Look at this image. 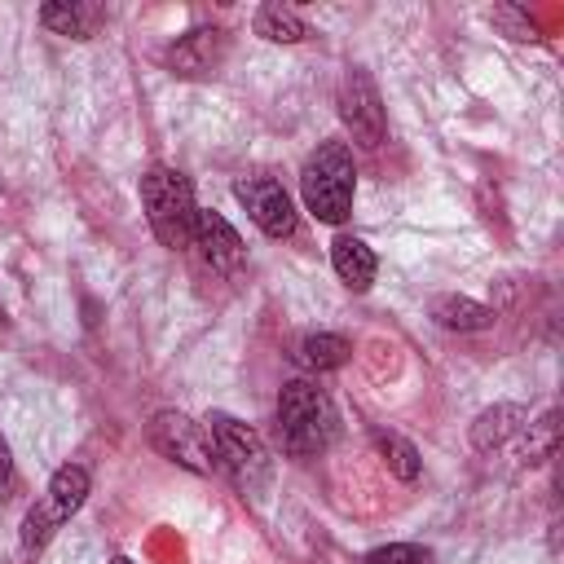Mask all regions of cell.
I'll use <instances>...</instances> for the list:
<instances>
[{
	"instance_id": "cell-16",
	"label": "cell",
	"mask_w": 564,
	"mask_h": 564,
	"mask_svg": "<svg viewBox=\"0 0 564 564\" xmlns=\"http://www.w3.org/2000/svg\"><path fill=\"white\" fill-rule=\"evenodd\" d=\"M251 26H256V35L269 40V44H300V40H308V22H304L291 4H282V0L260 4Z\"/></svg>"
},
{
	"instance_id": "cell-14",
	"label": "cell",
	"mask_w": 564,
	"mask_h": 564,
	"mask_svg": "<svg viewBox=\"0 0 564 564\" xmlns=\"http://www.w3.org/2000/svg\"><path fill=\"white\" fill-rule=\"evenodd\" d=\"M88 489H93V480H88V471L79 467V463H62L53 476H48V489H44V507L66 524L84 502H88Z\"/></svg>"
},
{
	"instance_id": "cell-9",
	"label": "cell",
	"mask_w": 564,
	"mask_h": 564,
	"mask_svg": "<svg viewBox=\"0 0 564 564\" xmlns=\"http://www.w3.org/2000/svg\"><path fill=\"white\" fill-rule=\"evenodd\" d=\"M220 62H225V31H220V26H194V31H185V35L167 48L172 75H185V79L212 75Z\"/></svg>"
},
{
	"instance_id": "cell-15",
	"label": "cell",
	"mask_w": 564,
	"mask_h": 564,
	"mask_svg": "<svg viewBox=\"0 0 564 564\" xmlns=\"http://www.w3.org/2000/svg\"><path fill=\"white\" fill-rule=\"evenodd\" d=\"M295 366L300 370H313V375H326V370H339L348 357H352V344L344 335H330V330H308L295 339Z\"/></svg>"
},
{
	"instance_id": "cell-4",
	"label": "cell",
	"mask_w": 564,
	"mask_h": 564,
	"mask_svg": "<svg viewBox=\"0 0 564 564\" xmlns=\"http://www.w3.org/2000/svg\"><path fill=\"white\" fill-rule=\"evenodd\" d=\"M203 427H207V436H212L216 463H225L229 476H234L242 489H251V485H260V480L269 476V449H264V441H260V432H256L251 423H242V419H234V414H225V410H212V414L203 419Z\"/></svg>"
},
{
	"instance_id": "cell-12",
	"label": "cell",
	"mask_w": 564,
	"mask_h": 564,
	"mask_svg": "<svg viewBox=\"0 0 564 564\" xmlns=\"http://www.w3.org/2000/svg\"><path fill=\"white\" fill-rule=\"evenodd\" d=\"M524 423H529V410H524V405L498 401V405H489V410L476 414V423H471V445H476L480 454H494V449H502L511 436H520Z\"/></svg>"
},
{
	"instance_id": "cell-20",
	"label": "cell",
	"mask_w": 564,
	"mask_h": 564,
	"mask_svg": "<svg viewBox=\"0 0 564 564\" xmlns=\"http://www.w3.org/2000/svg\"><path fill=\"white\" fill-rule=\"evenodd\" d=\"M361 564H436V560H432V551L419 546V542H383V546L366 551Z\"/></svg>"
},
{
	"instance_id": "cell-2",
	"label": "cell",
	"mask_w": 564,
	"mask_h": 564,
	"mask_svg": "<svg viewBox=\"0 0 564 564\" xmlns=\"http://www.w3.org/2000/svg\"><path fill=\"white\" fill-rule=\"evenodd\" d=\"M300 198L322 225H344L357 198V167L344 141H322L300 167Z\"/></svg>"
},
{
	"instance_id": "cell-23",
	"label": "cell",
	"mask_w": 564,
	"mask_h": 564,
	"mask_svg": "<svg viewBox=\"0 0 564 564\" xmlns=\"http://www.w3.org/2000/svg\"><path fill=\"white\" fill-rule=\"evenodd\" d=\"M110 564H132V560H128V555H115V560H110Z\"/></svg>"
},
{
	"instance_id": "cell-13",
	"label": "cell",
	"mask_w": 564,
	"mask_h": 564,
	"mask_svg": "<svg viewBox=\"0 0 564 564\" xmlns=\"http://www.w3.org/2000/svg\"><path fill=\"white\" fill-rule=\"evenodd\" d=\"M427 317L445 330H489L494 326V308L471 300V295H432L427 300Z\"/></svg>"
},
{
	"instance_id": "cell-24",
	"label": "cell",
	"mask_w": 564,
	"mask_h": 564,
	"mask_svg": "<svg viewBox=\"0 0 564 564\" xmlns=\"http://www.w3.org/2000/svg\"><path fill=\"white\" fill-rule=\"evenodd\" d=\"M0 335H4V308H0Z\"/></svg>"
},
{
	"instance_id": "cell-17",
	"label": "cell",
	"mask_w": 564,
	"mask_h": 564,
	"mask_svg": "<svg viewBox=\"0 0 564 564\" xmlns=\"http://www.w3.org/2000/svg\"><path fill=\"white\" fill-rule=\"evenodd\" d=\"M375 449H379V458H383V467L397 476V480H419V471H423V458H419V449L405 441V436H397V432H375Z\"/></svg>"
},
{
	"instance_id": "cell-5",
	"label": "cell",
	"mask_w": 564,
	"mask_h": 564,
	"mask_svg": "<svg viewBox=\"0 0 564 564\" xmlns=\"http://www.w3.org/2000/svg\"><path fill=\"white\" fill-rule=\"evenodd\" d=\"M145 432H150V445H154L167 463H176V467H185V471H194V476H212V467H216L212 436H207V427L194 423L185 410H159Z\"/></svg>"
},
{
	"instance_id": "cell-22",
	"label": "cell",
	"mask_w": 564,
	"mask_h": 564,
	"mask_svg": "<svg viewBox=\"0 0 564 564\" xmlns=\"http://www.w3.org/2000/svg\"><path fill=\"white\" fill-rule=\"evenodd\" d=\"M13 485V449H9V441L0 436V494Z\"/></svg>"
},
{
	"instance_id": "cell-10",
	"label": "cell",
	"mask_w": 564,
	"mask_h": 564,
	"mask_svg": "<svg viewBox=\"0 0 564 564\" xmlns=\"http://www.w3.org/2000/svg\"><path fill=\"white\" fill-rule=\"evenodd\" d=\"M40 22L66 40H93L97 26L106 22V9L93 0H48V4H40Z\"/></svg>"
},
{
	"instance_id": "cell-18",
	"label": "cell",
	"mask_w": 564,
	"mask_h": 564,
	"mask_svg": "<svg viewBox=\"0 0 564 564\" xmlns=\"http://www.w3.org/2000/svg\"><path fill=\"white\" fill-rule=\"evenodd\" d=\"M57 529H62V520H57V516L35 498V502H31V511L22 516V551H26V555H40V551L53 542V533H57Z\"/></svg>"
},
{
	"instance_id": "cell-11",
	"label": "cell",
	"mask_w": 564,
	"mask_h": 564,
	"mask_svg": "<svg viewBox=\"0 0 564 564\" xmlns=\"http://www.w3.org/2000/svg\"><path fill=\"white\" fill-rule=\"evenodd\" d=\"M330 269H335V278L348 291H370V282L379 273V260H375V251L357 234H335V242H330Z\"/></svg>"
},
{
	"instance_id": "cell-21",
	"label": "cell",
	"mask_w": 564,
	"mask_h": 564,
	"mask_svg": "<svg viewBox=\"0 0 564 564\" xmlns=\"http://www.w3.org/2000/svg\"><path fill=\"white\" fill-rule=\"evenodd\" d=\"M489 18H494L498 26H507V35H511V40H538V26L529 22V13L511 9V4H498Z\"/></svg>"
},
{
	"instance_id": "cell-19",
	"label": "cell",
	"mask_w": 564,
	"mask_h": 564,
	"mask_svg": "<svg viewBox=\"0 0 564 564\" xmlns=\"http://www.w3.org/2000/svg\"><path fill=\"white\" fill-rule=\"evenodd\" d=\"M555 432H560V414L555 410H546L538 423H524V458L542 463L555 449Z\"/></svg>"
},
{
	"instance_id": "cell-3",
	"label": "cell",
	"mask_w": 564,
	"mask_h": 564,
	"mask_svg": "<svg viewBox=\"0 0 564 564\" xmlns=\"http://www.w3.org/2000/svg\"><path fill=\"white\" fill-rule=\"evenodd\" d=\"M141 207H145V220H150V234L159 238V247L185 251L194 242V212H198V203H194V185H189L185 172L154 163L141 176Z\"/></svg>"
},
{
	"instance_id": "cell-8",
	"label": "cell",
	"mask_w": 564,
	"mask_h": 564,
	"mask_svg": "<svg viewBox=\"0 0 564 564\" xmlns=\"http://www.w3.org/2000/svg\"><path fill=\"white\" fill-rule=\"evenodd\" d=\"M189 247H198V256L212 264V273H220V278H238L242 273V264H247V247H242V238H238V229L220 216V212H212V207H198L194 212V242Z\"/></svg>"
},
{
	"instance_id": "cell-7",
	"label": "cell",
	"mask_w": 564,
	"mask_h": 564,
	"mask_svg": "<svg viewBox=\"0 0 564 564\" xmlns=\"http://www.w3.org/2000/svg\"><path fill=\"white\" fill-rule=\"evenodd\" d=\"M234 198L242 203V212L251 216V225H256L264 238H291L295 225H300L286 185L273 181V176H238V181H234Z\"/></svg>"
},
{
	"instance_id": "cell-1",
	"label": "cell",
	"mask_w": 564,
	"mask_h": 564,
	"mask_svg": "<svg viewBox=\"0 0 564 564\" xmlns=\"http://www.w3.org/2000/svg\"><path fill=\"white\" fill-rule=\"evenodd\" d=\"M339 436L335 401L313 379H291L278 392V445L286 458H317Z\"/></svg>"
},
{
	"instance_id": "cell-6",
	"label": "cell",
	"mask_w": 564,
	"mask_h": 564,
	"mask_svg": "<svg viewBox=\"0 0 564 564\" xmlns=\"http://www.w3.org/2000/svg\"><path fill=\"white\" fill-rule=\"evenodd\" d=\"M335 106H339V119H344V128L352 132V141L361 150H379L383 145V137H388L383 97H379V88H375V79H370L366 66H348L344 70Z\"/></svg>"
}]
</instances>
